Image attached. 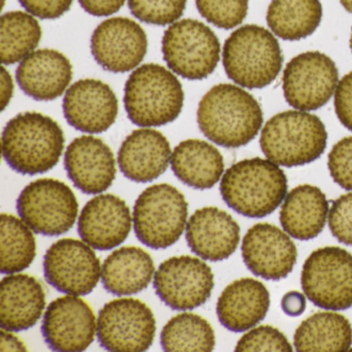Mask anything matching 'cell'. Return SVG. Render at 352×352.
I'll return each mask as SVG.
<instances>
[{
    "mask_svg": "<svg viewBox=\"0 0 352 352\" xmlns=\"http://www.w3.org/2000/svg\"><path fill=\"white\" fill-rule=\"evenodd\" d=\"M261 104L248 92L232 84H218L201 98L197 123L201 133L224 148L250 143L263 126Z\"/></svg>",
    "mask_w": 352,
    "mask_h": 352,
    "instance_id": "obj_1",
    "label": "cell"
},
{
    "mask_svg": "<svg viewBox=\"0 0 352 352\" xmlns=\"http://www.w3.org/2000/svg\"><path fill=\"white\" fill-rule=\"evenodd\" d=\"M131 230V210L114 195L90 199L82 210L78 232L91 248L111 250L122 244Z\"/></svg>",
    "mask_w": 352,
    "mask_h": 352,
    "instance_id": "obj_20",
    "label": "cell"
},
{
    "mask_svg": "<svg viewBox=\"0 0 352 352\" xmlns=\"http://www.w3.org/2000/svg\"><path fill=\"white\" fill-rule=\"evenodd\" d=\"M270 304L269 290L261 281L243 278L226 286L218 298L216 312L226 329L242 333L265 319Z\"/></svg>",
    "mask_w": 352,
    "mask_h": 352,
    "instance_id": "obj_24",
    "label": "cell"
},
{
    "mask_svg": "<svg viewBox=\"0 0 352 352\" xmlns=\"http://www.w3.org/2000/svg\"><path fill=\"white\" fill-rule=\"evenodd\" d=\"M1 141L10 168L30 176L52 170L65 149V135L58 123L36 112L21 113L11 119Z\"/></svg>",
    "mask_w": 352,
    "mask_h": 352,
    "instance_id": "obj_2",
    "label": "cell"
},
{
    "mask_svg": "<svg viewBox=\"0 0 352 352\" xmlns=\"http://www.w3.org/2000/svg\"><path fill=\"white\" fill-rule=\"evenodd\" d=\"M17 211L34 232L54 236L73 228L79 204L65 183L55 179H40L28 184L20 193Z\"/></svg>",
    "mask_w": 352,
    "mask_h": 352,
    "instance_id": "obj_10",
    "label": "cell"
},
{
    "mask_svg": "<svg viewBox=\"0 0 352 352\" xmlns=\"http://www.w3.org/2000/svg\"><path fill=\"white\" fill-rule=\"evenodd\" d=\"M304 294L319 308L346 310L352 307V254L340 247L311 253L300 276Z\"/></svg>",
    "mask_w": 352,
    "mask_h": 352,
    "instance_id": "obj_9",
    "label": "cell"
},
{
    "mask_svg": "<svg viewBox=\"0 0 352 352\" xmlns=\"http://www.w3.org/2000/svg\"><path fill=\"white\" fill-rule=\"evenodd\" d=\"M42 28L34 16L9 12L0 20V54L3 65H15L34 52L42 38Z\"/></svg>",
    "mask_w": 352,
    "mask_h": 352,
    "instance_id": "obj_31",
    "label": "cell"
},
{
    "mask_svg": "<svg viewBox=\"0 0 352 352\" xmlns=\"http://www.w3.org/2000/svg\"><path fill=\"white\" fill-rule=\"evenodd\" d=\"M329 226L339 242L352 246V192L333 201L329 210Z\"/></svg>",
    "mask_w": 352,
    "mask_h": 352,
    "instance_id": "obj_38",
    "label": "cell"
},
{
    "mask_svg": "<svg viewBox=\"0 0 352 352\" xmlns=\"http://www.w3.org/2000/svg\"><path fill=\"white\" fill-rule=\"evenodd\" d=\"M44 274L48 283L58 292L86 296L98 285L102 269L89 245L75 239H63L47 250Z\"/></svg>",
    "mask_w": 352,
    "mask_h": 352,
    "instance_id": "obj_14",
    "label": "cell"
},
{
    "mask_svg": "<svg viewBox=\"0 0 352 352\" xmlns=\"http://www.w3.org/2000/svg\"><path fill=\"white\" fill-rule=\"evenodd\" d=\"M351 350H352V348H351Z\"/></svg>",
    "mask_w": 352,
    "mask_h": 352,
    "instance_id": "obj_47",
    "label": "cell"
},
{
    "mask_svg": "<svg viewBox=\"0 0 352 352\" xmlns=\"http://www.w3.org/2000/svg\"><path fill=\"white\" fill-rule=\"evenodd\" d=\"M148 38L145 30L129 18L104 20L91 36V54L111 73H126L145 58Z\"/></svg>",
    "mask_w": 352,
    "mask_h": 352,
    "instance_id": "obj_15",
    "label": "cell"
},
{
    "mask_svg": "<svg viewBox=\"0 0 352 352\" xmlns=\"http://www.w3.org/2000/svg\"><path fill=\"white\" fill-rule=\"evenodd\" d=\"M338 80L339 72L329 56L316 51L302 53L284 69V98L296 110H318L335 94Z\"/></svg>",
    "mask_w": 352,
    "mask_h": 352,
    "instance_id": "obj_12",
    "label": "cell"
},
{
    "mask_svg": "<svg viewBox=\"0 0 352 352\" xmlns=\"http://www.w3.org/2000/svg\"><path fill=\"white\" fill-rule=\"evenodd\" d=\"M261 150L278 166H305L318 160L327 149L322 121L304 111H286L272 117L261 135Z\"/></svg>",
    "mask_w": 352,
    "mask_h": 352,
    "instance_id": "obj_6",
    "label": "cell"
},
{
    "mask_svg": "<svg viewBox=\"0 0 352 352\" xmlns=\"http://www.w3.org/2000/svg\"><path fill=\"white\" fill-rule=\"evenodd\" d=\"M199 13L222 30L240 25L248 13V0H195Z\"/></svg>",
    "mask_w": 352,
    "mask_h": 352,
    "instance_id": "obj_34",
    "label": "cell"
},
{
    "mask_svg": "<svg viewBox=\"0 0 352 352\" xmlns=\"http://www.w3.org/2000/svg\"><path fill=\"white\" fill-rule=\"evenodd\" d=\"M65 166L74 185L86 195L108 190L116 178L114 153L104 141L92 135H82L69 144Z\"/></svg>",
    "mask_w": 352,
    "mask_h": 352,
    "instance_id": "obj_19",
    "label": "cell"
},
{
    "mask_svg": "<svg viewBox=\"0 0 352 352\" xmlns=\"http://www.w3.org/2000/svg\"><path fill=\"white\" fill-rule=\"evenodd\" d=\"M222 61L230 80L248 89L271 85L283 65L277 38L258 25L234 30L224 43Z\"/></svg>",
    "mask_w": 352,
    "mask_h": 352,
    "instance_id": "obj_5",
    "label": "cell"
},
{
    "mask_svg": "<svg viewBox=\"0 0 352 352\" xmlns=\"http://www.w3.org/2000/svg\"><path fill=\"white\" fill-rule=\"evenodd\" d=\"M170 166L181 182L199 190L212 188L224 172L219 150L201 140L181 142L173 152Z\"/></svg>",
    "mask_w": 352,
    "mask_h": 352,
    "instance_id": "obj_27",
    "label": "cell"
},
{
    "mask_svg": "<svg viewBox=\"0 0 352 352\" xmlns=\"http://www.w3.org/2000/svg\"><path fill=\"white\" fill-rule=\"evenodd\" d=\"M240 226L223 210L205 207L197 210L186 224L189 248L206 261H220L234 254L240 242Z\"/></svg>",
    "mask_w": 352,
    "mask_h": 352,
    "instance_id": "obj_21",
    "label": "cell"
},
{
    "mask_svg": "<svg viewBox=\"0 0 352 352\" xmlns=\"http://www.w3.org/2000/svg\"><path fill=\"white\" fill-rule=\"evenodd\" d=\"M160 343L166 351H212L216 344L215 333L203 317L182 313L164 325Z\"/></svg>",
    "mask_w": 352,
    "mask_h": 352,
    "instance_id": "obj_32",
    "label": "cell"
},
{
    "mask_svg": "<svg viewBox=\"0 0 352 352\" xmlns=\"http://www.w3.org/2000/svg\"><path fill=\"white\" fill-rule=\"evenodd\" d=\"M350 49H351V52H352V32H351V36H350Z\"/></svg>",
    "mask_w": 352,
    "mask_h": 352,
    "instance_id": "obj_46",
    "label": "cell"
},
{
    "mask_svg": "<svg viewBox=\"0 0 352 352\" xmlns=\"http://www.w3.org/2000/svg\"><path fill=\"white\" fill-rule=\"evenodd\" d=\"M294 347L300 352H342L352 343V327L339 313H315L294 333Z\"/></svg>",
    "mask_w": 352,
    "mask_h": 352,
    "instance_id": "obj_29",
    "label": "cell"
},
{
    "mask_svg": "<svg viewBox=\"0 0 352 352\" xmlns=\"http://www.w3.org/2000/svg\"><path fill=\"white\" fill-rule=\"evenodd\" d=\"M63 114L67 123L82 133L108 131L118 116V100L108 84L96 79L79 80L67 89L63 98Z\"/></svg>",
    "mask_w": 352,
    "mask_h": 352,
    "instance_id": "obj_18",
    "label": "cell"
},
{
    "mask_svg": "<svg viewBox=\"0 0 352 352\" xmlns=\"http://www.w3.org/2000/svg\"><path fill=\"white\" fill-rule=\"evenodd\" d=\"M187 0H129L131 14L152 25L166 26L182 17Z\"/></svg>",
    "mask_w": 352,
    "mask_h": 352,
    "instance_id": "obj_35",
    "label": "cell"
},
{
    "mask_svg": "<svg viewBox=\"0 0 352 352\" xmlns=\"http://www.w3.org/2000/svg\"><path fill=\"white\" fill-rule=\"evenodd\" d=\"M329 201L324 193L313 185H300L284 199L280 222L284 232L300 241L316 238L327 223Z\"/></svg>",
    "mask_w": 352,
    "mask_h": 352,
    "instance_id": "obj_26",
    "label": "cell"
},
{
    "mask_svg": "<svg viewBox=\"0 0 352 352\" xmlns=\"http://www.w3.org/2000/svg\"><path fill=\"white\" fill-rule=\"evenodd\" d=\"M281 307L288 316H300L306 309V298L302 292L296 290L287 292L282 298Z\"/></svg>",
    "mask_w": 352,
    "mask_h": 352,
    "instance_id": "obj_42",
    "label": "cell"
},
{
    "mask_svg": "<svg viewBox=\"0 0 352 352\" xmlns=\"http://www.w3.org/2000/svg\"><path fill=\"white\" fill-rule=\"evenodd\" d=\"M333 106L340 122L352 131V72L338 83Z\"/></svg>",
    "mask_w": 352,
    "mask_h": 352,
    "instance_id": "obj_40",
    "label": "cell"
},
{
    "mask_svg": "<svg viewBox=\"0 0 352 352\" xmlns=\"http://www.w3.org/2000/svg\"><path fill=\"white\" fill-rule=\"evenodd\" d=\"M14 83L9 72L1 67V110L5 111L13 98Z\"/></svg>",
    "mask_w": 352,
    "mask_h": 352,
    "instance_id": "obj_43",
    "label": "cell"
},
{
    "mask_svg": "<svg viewBox=\"0 0 352 352\" xmlns=\"http://www.w3.org/2000/svg\"><path fill=\"white\" fill-rule=\"evenodd\" d=\"M236 351L292 352V346L279 329L271 325H261L245 333L239 340Z\"/></svg>",
    "mask_w": 352,
    "mask_h": 352,
    "instance_id": "obj_36",
    "label": "cell"
},
{
    "mask_svg": "<svg viewBox=\"0 0 352 352\" xmlns=\"http://www.w3.org/2000/svg\"><path fill=\"white\" fill-rule=\"evenodd\" d=\"M220 192L228 207L250 218L273 213L287 193V178L271 160H241L232 164L221 179Z\"/></svg>",
    "mask_w": 352,
    "mask_h": 352,
    "instance_id": "obj_3",
    "label": "cell"
},
{
    "mask_svg": "<svg viewBox=\"0 0 352 352\" xmlns=\"http://www.w3.org/2000/svg\"><path fill=\"white\" fill-rule=\"evenodd\" d=\"M158 298L174 310H192L203 306L214 288L211 267L197 257H170L154 275Z\"/></svg>",
    "mask_w": 352,
    "mask_h": 352,
    "instance_id": "obj_13",
    "label": "cell"
},
{
    "mask_svg": "<svg viewBox=\"0 0 352 352\" xmlns=\"http://www.w3.org/2000/svg\"><path fill=\"white\" fill-rule=\"evenodd\" d=\"M96 333L100 346L109 351H145L155 338V317L145 302L118 298L100 311Z\"/></svg>",
    "mask_w": 352,
    "mask_h": 352,
    "instance_id": "obj_11",
    "label": "cell"
},
{
    "mask_svg": "<svg viewBox=\"0 0 352 352\" xmlns=\"http://www.w3.org/2000/svg\"><path fill=\"white\" fill-rule=\"evenodd\" d=\"M0 339H1L0 342L1 351H25L26 350L25 345L7 329H3Z\"/></svg>",
    "mask_w": 352,
    "mask_h": 352,
    "instance_id": "obj_44",
    "label": "cell"
},
{
    "mask_svg": "<svg viewBox=\"0 0 352 352\" xmlns=\"http://www.w3.org/2000/svg\"><path fill=\"white\" fill-rule=\"evenodd\" d=\"M96 331L94 311L85 300L75 296L53 300L43 319V337L55 351H83L91 345Z\"/></svg>",
    "mask_w": 352,
    "mask_h": 352,
    "instance_id": "obj_16",
    "label": "cell"
},
{
    "mask_svg": "<svg viewBox=\"0 0 352 352\" xmlns=\"http://www.w3.org/2000/svg\"><path fill=\"white\" fill-rule=\"evenodd\" d=\"M340 3L348 13L352 14V0H340Z\"/></svg>",
    "mask_w": 352,
    "mask_h": 352,
    "instance_id": "obj_45",
    "label": "cell"
},
{
    "mask_svg": "<svg viewBox=\"0 0 352 352\" xmlns=\"http://www.w3.org/2000/svg\"><path fill=\"white\" fill-rule=\"evenodd\" d=\"M155 273L153 259L139 247H123L109 255L102 265L107 292L115 296L139 294L149 286Z\"/></svg>",
    "mask_w": 352,
    "mask_h": 352,
    "instance_id": "obj_28",
    "label": "cell"
},
{
    "mask_svg": "<svg viewBox=\"0 0 352 352\" xmlns=\"http://www.w3.org/2000/svg\"><path fill=\"white\" fill-rule=\"evenodd\" d=\"M172 150L168 139L160 131L137 129L127 135L118 152L122 174L137 183L156 180L168 168Z\"/></svg>",
    "mask_w": 352,
    "mask_h": 352,
    "instance_id": "obj_23",
    "label": "cell"
},
{
    "mask_svg": "<svg viewBox=\"0 0 352 352\" xmlns=\"http://www.w3.org/2000/svg\"><path fill=\"white\" fill-rule=\"evenodd\" d=\"M184 104V90L178 78L155 63L138 67L124 87V107L133 124L156 127L178 118Z\"/></svg>",
    "mask_w": 352,
    "mask_h": 352,
    "instance_id": "obj_4",
    "label": "cell"
},
{
    "mask_svg": "<svg viewBox=\"0 0 352 352\" xmlns=\"http://www.w3.org/2000/svg\"><path fill=\"white\" fill-rule=\"evenodd\" d=\"M188 203L182 192L170 184L148 187L135 201V236L152 249H166L178 242L186 228Z\"/></svg>",
    "mask_w": 352,
    "mask_h": 352,
    "instance_id": "obj_7",
    "label": "cell"
},
{
    "mask_svg": "<svg viewBox=\"0 0 352 352\" xmlns=\"http://www.w3.org/2000/svg\"><path fill=\"white\" fill-rule=\"evenodd\" d=\"M329 174L345 190L352 191V137L338 142L329 154Z\"/></svg>",
    "mask_w": 352,
    "mask_h": 352,
    "instance_id": "obj_37",
    "label": "cell"
},
{
    "mask_svg": "<svg viewBox=\"0 0 352 352\" xmlns=\"http://www.w3.org/2000/svg\"><path fill=\"white\" fill-rule=\"evenodd\" d=\"M32 230L23 220L1 214V273H20L34 263L36 244Z\"/></svg>",
    "mask_w": 352,
    "mask_h": 352,
    "instance_id": "obj_33",
    "label": "cell"
},
{
    "mask_svg": "<svg viewBox=\"0 0 352 352\" xmlns=\"http://www.w3.org/2000/svg\"><path fill=\"white\" fill-rule=\"evenodd\" d=\"M32 16L45 20H54L65 15L74 0H18Z\"/></svg>",
    "mask_w": 352,
    "mask_h": 352,
    "instance_id": "obj_39",
    "label": "cell"
},
{
    "mask_svg": "<svg viewBox=\"0 0 352 352\" xmlns=\"http://www.w3.org/2000/svg\"><path fill=\"white\" fill-rule=\"evenodd\" d=\"M84 11L96 17H107L117 13L124 6L125 0H79Z\"/></svg>",
    "mask_w": 352,
    "mask_h": 352,
    "instance_id": "obj_41",
    "label": "cell"
},
{
    "mask_svg": "<svg viewBox=\"0 0 352 352\" xmlns=\"http://www.w3.org/2000/svg\"><path fill=\"white\" fill-rule=\"evenodd\" d=\"M46 307L42 284L32 276H8L0 285V324L9 331H28L36 324Z\"/></svg>",
    "mask_w": 352,
    "mask_h": 352,
    "instance_id": "obj_25",
    "label": "cell"
},
{
    "mask_svg": "<svg viewBox=\"0 0 352 352\" xmlns=\"http://www.w3.org/2000/svg\"><path fill=\"white\" fill-rule=\"evenodd\" d=\"M322 18L320 0H272L267 13L270 30L285 41L308 38Z\"/></svg>",
    "mask_w": 352,
    "mask_h": 352,
    "instance_id": "obj_30",
    "label": "cell"
},
{
    "mask_svg": "<svg viewBox=\"0 0 352 352\" xmlns=\"http://www.w3.org/2000/svg\"><path fill=\"white\" fill-rule=\"evenodd\" d=\"M22 91L38 102H50L65 94L73 79V65L63 53L51 49L34 51L16 72Z\"/></svg>",
    "mask_w": 352,
    "mask_h": 352,
    "instance_id": "obj_22",
    "label": "cell"
},
{
    "mask_svg": "<svg viewBox=\"0 0 352 352\" xmlns=\"http://www.w3.org/2000/svg\"><path fill=\"white\" fill-rule=\"evenodd\" d=\"M162 54L170 71L187 80L209 77L220 60V43L203 22L184 19L170 24L162 38Z\"/></svg>",
    "mask_w": 352,
    "mask_h": 352,
    "instance_id": "obj_8",
    "label": "cell"
},
{
    "mask_svg": "<svg viewBox=\"0 0 352 352\" xmlns=\"http://www.w3.org/2000/svg\"><path fill=\"white\" fill-rule=\"evenodd\" d=\"M242 256L255 276L279 281L292 273L298 251L287 232L273 224L257 223L243 239Z\"/></svg>",
    "mask_w": 352,
    "mask_h": 352,
    "instance_id": "obj_17",
    "label": "cell"
}]
</instances>
